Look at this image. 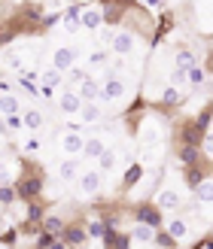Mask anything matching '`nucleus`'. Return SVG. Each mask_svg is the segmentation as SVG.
Segmentation results:
<instances>
[{
    "instance_id": "nucleus-1",
    "label": "nucleus",
    "mask_w": 213,
    "mask_h": 249,
    "mask_svg": "<svg viewBox=\"0 0 213 249\" xmlns=\"http://www.w3.org/2000/svg\"><path fill=\"white\" fill-rule=\"evenodd\" d=\"M77 61H79V49L77 46H61L52 55V67L61 70V73H67L70 67H77Z\"/></svg>"
},
{
    "instance_id": "nucleus-2",
    "label": "nucleus",
    "mask_w": 213,
    "mask_h": 249,
    "mask_svg": "<svg viewBox=\"0 0 213 249\" xmlns=\"http://www.w3.org/2000/svg\"><path fill=\"white\" fill-rule=\"evenodd\" d=\"M79 192L85 195V197H92V195H97V192H101V185H104V173L101 170H85V173H79Z\"/></svg>"
},
{
    "instance_id": "nucleus-3",
    "label": "nucleus",
    "mask_w": 213,
    "mask_h": 249,
    "mask_svg": "<svg viewBox=\"0 0 213 249\" xmlns=\"http://www.w3.org/2000/svg\"><path fill=\"white\" fill-rule=\"evenodd\" d=\"M82 143H85V134H79V131H64V134H61V140H58L61 152H64L67 158L82 155Z\"/></svg>"
},
{
    "instance_id": "nucleus-4",
    "label": "nucleus",
    "mask_w": 213,
    "mask_h": 249,
    "mask_svg": "<svg viewBox=\"0 0 213 249\" xmlns=\"http://www.w3.org/2000/svg\"><path fill=\"white\" fill-rule=\"evenodd\" d=\"M79 28H85V31H101L104 28V9L101 6H85V9H79Z\"/></svg>"
},
{
    "instance_id": "nucleus-5",
    "label": "nucleus",
    "mask_w": 213,
    "mask_h": 249,
    "mask_svg": "<svg viewBox=\"0 0 213 249\" xmlns=\"http://www.w3.org/2000/svg\"><path fill=\"white\" fill-rule=\"evenodd\" d=\"M73 91L79 94L82 104H97V101H101V82L92 79V76H85V79L79 82V89H73Z\"/></svg>"
},
{
    "instance_id": "nucleus-6",
    "label": "nucleus",
    "mask_w": 213,
    "mask_h": 249,
    "mask_svg": "<svg viewBox=\"0 0 213 249\" xmlns=\"http://www.w3.org/2000/svg\"><path fill=\"white\" fill-rule=\"evenodd\" d=\"M116 55H128L131 49H134V34L131 31H113V36H110V43H107Z\"/></svg>"
},
{
    "instance_id": "nucleus-7",
    "label": "nucleus",
    "mask_w": 213,
    "mask_h": 249,
    "mask_svg": "<svg viewBox=\"0 0 213 249\" xmlns=\"http://www.w3.org/2000/svg\"><path fill=\"white\" fill-rule=\"evenodd\" d=\"M101 97H104V101H113V104L122 101V97H125V79L110 76V79L101 85Z\"/></svg>"
},
{
    "instance_id": "nucleus-8",
    "label": "nucleus",
    "mask_w": 213,
    "mask_h": 249,
    "mask_svg": "<svg viewBox=\"0 0 213 249\" xmlns=\"http://www.w3.org/2000/svg\"><path fill=\"white\" fill-rule=\"evenodd\" d=\"M79 107H82V101H79V94L73 91V89H67V91L58 94V109H61L64 116H77Z\"/></svg>"
},
{
    "instance_id": "nucleus-9",
    "label": "nucleus",
    "mask_w": 213,
    "mask_h": 249,
    "mask_svg": "<svg viewBox=\"0 0 213 249\" xmlns=\"http://www.w3.org/2000/svg\"><path fill=\"white\" fill-rule=\"evenodd\" d=\"M140 143L143 146L161 143V124L155 119H143V124H140Z\"/></svg>"
},
{
    "instance_id": "nucleus-10",
    "label": "nucleus",
    "mask_w": 213,
    "mask_h": 249,
    "mask_svg": "<svg viewBox=\"0 0 213 249\" xmlns=\"http://www.w3.org/2000/svg\"><path fill=\"white\" fill-rule=\"evenodd\" d=\"M21 124L28 131H40L43 124H46V116H43V109H37V107H28V109H21Z\"/></svg>"
},
{
    "instance_id": "nucleus-11",
    "label": "nucleus",
    "mask_w": 213,
    "mask_h": 249,
    "mask_svg": "<svg viewBox=\"0 0 213 249\" xmlns=\"http://www.w3.org/2000/svg\"><path fill=\"white\" fill-rule=\"evenodd\" d=\"M155 204H158L161 210H177V207L183 204V195H180L177 189H161L158 197H155Z\"/></svg>"
},
{
    "instance_id": "nucleus-12",
    "label": "nucleus",
    "mask_w": 213,
    "mask_h": 249,
    "mask_svg": "<svg viewBox=\"0 0 213 249\" xmlns=\"http://www.w3.org/2000/svg\"><path fill=\"white\" fill-rule=\"evenodd\" d=\"M77 119H79L82 124H97V122L104 119V109L97 107V104H82L79 113H77Z\"/></svg>"
},
{
    "instance_id": "nucleus-13",
    "label": "nucleus",
    "mask_w": 213,
    "mask_h": 249,
    "mask_svg": "<svg viewBox=\"0 0 213 249\" xmlns=\"http://www.w3.org/2000/svg\"><path fill=\"white\" fill-rule=\"evenodd\" d=\"M16 113H21V101L16 94H0V119H9Z\"/></svg>"
},
{
    "instance_id": "nucleus-14",
    "label": "nucleus",
    "mask_w": 213,
    "mask_h": 249,
    "mask_svg": "<svg viewBox=\"0 0 213 249\" xmlns=\"http://www.w3.org/2000/svg\"><path fill=\"white\" fill-rule=\"evenodd\" d=\"M61 82H64V73L55 70V67H46L40 73V89H58Z\"/></svg>"
},
{
    "instance_id": "nucleus-15",
    "label": "nucleus",
    "mask_w": 213,
    "mask_h": 249,
    "mask_svg": "<svg viewBox=\"0 0 213 249\" xmlns=\"http://www.w3.org/2000/svg\"><path fill=\"white\" fill-rule=\"evenodd\" d=\"M104 140H101V137H85V143H82V155L85 158H97V155H101L104 152Z\"/></svg>"
},
{
    "instance_id": "nucleus-16",
    "label": "nucleus",
    "mask_w": 213,
    "mask_h": 249,
    "mask_svg": "<svg viewBox=\"0 0 213 249\" xmlns=\"http://www.w3.org/2000/svg\"><path fill=\"white\" fill-rule=\"evenodd\" d=\"M58 177L64 179V182H73V179L79 177V161H73V158L61 161V167H58Z\"/></svg>"
},
{
    "instance_id": "nucleus-17",
    "label": "nucleus",
    "mask_w": 213,
    "mask_h": 249,
    "mask_svg": "<svg viewBox=\"0 0 213 249\" xmlns=\"http://www.w3.org/2000/svg\"><path fill=\"white\" fill-rule=\"evenodd\" d=\"M168 237H171V240L189 237V225H186L183 219H171V222H168Z\"/></svg>"
},
{
    "instance_id": "nucleus-18",
    "label": "nucleus",
    "mask_w": 213,
    "mask_h": 249,
    "mask_svg": "<svg viewBox=\"0 0 213 249\" xmlns=\"http://www.w3.org/2000/svg\"><path fill=\"white\" fill-rule=\"evenodd\" d=\"M16 164L12 161H0V185H12L16 182Z\"/></svg>"
},
{
    "instance_id": "nucleus-19",
    "label": "nucleus",
    "mask_w": 213,
    "mask_h": 249,
    "mask_svg": "<svg viewBox=\"0 0 213 249\" xmlns=\"http://www.w3.org/2000/svg\"><path fill=\"white\" fill-rule=\"evenodd\" d=\"M158 158H161V143H153L146 149V152L140 155V164H146V167H153V164H158Z\"/></svg>"
},
{
    "instance_id": "nucleus-20",
    "label": "nucleus",
    "mask_w": 213,
    "mask_h": 249,
    "mask_svg": "<svg viewBox=\"0 0 213 249\" xmlns=\"http://www.w3.org/2000/svg\"><path fill=\"white\" fill-rule=\"evenodd\" d=\"M95 161H97V167H101V173H104V170H113V167H116V152H110V149H104V152L97 155Z\"/></svg>"
},
{
    "instance_id": "nucleus-21",
    "label": "nucleus",
    "mask_w": 213,
    "mask_h": 249,
    "mask_svg": "<svg viewBox=\"0 0 213 249\" xmlns=\"http://www.w3.org/2000/svg\"><path fill=\"white\" fill-rule=\"evenodd\" d=\"M174 64H177V70H189L198 64V58L192 52H177V58H174Z\"/></svg>"
},
{
    "instance_id": "nucleus-22",
    "label": "nucleus",
    "mask_w": 213,
    "mask_h": 249,
    "mask_svg": "<svg viewBox=\"0 0 213 249\" xmlns=\"http://www.w3.org/2000/svg\"><path fill=\"white\" fill-rule=\"evenodd\" d=\"M134 240H137V243H149V240H155V231L149 228V225H140V222H137V228H134Z\"/></svg>"
},
{
    "instance_id": "nucleus-23",
    "label": "nucleus",
    "mask_w": 213,
    "mask_h": 249,
    "mask_svg": "<svg viewBox=\"0 0 213 249\" xmlns=\"http://www.w3.org/2000/svg\"><path fill=\"white\" fill-rule=\"evenodd\" d=\"M204 76H207V73H204V67H201V64H195V67L186 70V82H189V85H201V82H204Z\"/></svg>"
},
{
    "instance_id": "nucleus-24",
    "label": "nucleus",
    "mask_w": 213,
    "mask_h": 249,
    "mask_svg": "<svg viewBox=\"0 0 213 249\" xmlns=\"http://www.w3.org/2000/svg\"><path fill=\"white\" fill-rule=\"evenodd\" d=\"M61 234H64V243H73V246H79L85 240V231L82 228H64Z\"/></svg>"
},
{
    "instance_id": "nucleus-25",
    "label": "nucleus",
    "mask_w": 213,
    "mask_h": 249,
    "mask_svg": "<svg viewBox=\"0 0 213 249\" xmlns=\"http://www.w3.org/2000/svg\"><path fill=\"white\" fill-rule=\"evenodd\" d=\"M43 228H46V234H61V231H64V222H61L58 216H46Z\"/></svg>"
},
{
    "instance_id": "nucleus-26",
    "label": "nucleus",
    "mask_w": 213,
    "mask_h": 249,
    "mask_svg": "<svg viewBox=\"0 0 213 249\" xmlns=\"http://www.w3.org/2000/svg\"><path fill=\"white\" fill-rule=\"evenodd\" d=\"M40 185H43L40 179L31 177V179H24V182L19 185V192H21V195H37V192H40Z\"/></svg>"
},
{
    "instance_id": "nucleus-27",
    "label": "nucleus",
    "mask_w": 213,
    "mask_h": 249,
    "mask_svg": "<svg viewBox=\"0 0 213 249\" xmlns=\"http://www.w3.org/2000/svg\"><path fill=\"white\" fill-rule=\"evenodd\" d=\"M137 222H140V225L155 228V225H158V216L153 213V210H140V213H137Z\"/></svg>"
},
{
    "instance_id": "nucleus-28",
    "label": "nucleus",
    "mask_w": 213,
    "mask_h": 249,
    "mask_svg": "<svg viewBox=\"0 0 213 249\" xmlns=\"http://www.w3.org/2000/svg\"><path fill=\"white\" fill-rule=\"evenodd\" d=\"M161 101H165V104H177L180 101V91L174 89V85H168V89L161 91Z\"/></svg>"
},
{
    "instance_id": "nucleus-29",
    "label": "nucleus",
    "mask_w": 213,
    "mask_h": 249,
    "mask_svg": "<svg viewBox=\"0 0 213 249\" xmlns=\"http://www.w3.org/2000/svg\"><path fill=\"white\" fill-rule=\"evenodd\" d=\"M183 161H186V164H195V161H198V149L195 146H186L183 149Z\"/></svg>"
},
{
    "instance_id": "nucleus-30",
    "label": "nucleus",
    "mask_w": 213,
    "mask_h": 249,
    "mask_svg": "<svg viewBox=\"0 0 213 249\" xmlns=\"http://www.w3.org/2000/svg\"><path fill=\"white\" fill-rule=\"evenodd\" d=\"M104 61H107V52H92L89 55V64L92 67H104Z\"/></svg>"
},
{
    "instance_id": "nucleus-31",
    "label": "nucleus",
    "mask_w": 213,
    "mask_h": 249,
    "mask_svg": "<svg viewBox=\"0 0 213 249\" xmlns=\"http://www.w3.org/2000/svg\"><path fill=\"white\" fill-rule=\"evenodd\" d=\"M198 197H201V201H210V179H201V185H198Z\"/></svg>"
},
{
    "instance_id": "nucleus-32",
    "label": "nucleus",
    "mask_w": 213,
    "mask_h": 249,
    "mask_svg": "<svg viewBox=\"0 0 213 249\" xmlns=\"http://www.w3.org/2000/svg\"><path fill=\"white\" fill-rule=\"evenodd\" d=\"M89 234H92V237H104V225H101V222H92V225H89Z\"/></svg>"
},
{
    "instance_id": "nucleus-33",
    "label": "nucleus",
    "mask_w": 213,
    "mask_h": 249,
    "mask_svg": "<svg viewBox=\"0 0 213 249\" xmlns=\"http://www.w3.org/2000/svg\"><path fill=\"white\" fill-rule=\"evenodd\" d=\"M0 94H12V82L6 76H0Z\"/></svg>"
},
{
    "instance_id": "nucleus-34",
    "label": "nucleus",
    "mask_w": 213,
    "mask_h": 249,
    "mask_svg": "<svg viewBox=\"0 0 213 249\" xmlns=\"http://www.w3.org/2000/svg\"><path fill=\"white\" fill-rule=\"evenodd\" d=\"M46 249H67V243H64V240H52V243H49Z\"/></svg>"
},
{
    "instance_id": "nucleus-35",
    "label": "nucleus",
    "mask_w": 213,
    "mask_h": 249,
    "mask_svg": "<svg viewBox=\"0 0 213 249\" xmlns=\"http://www.w3.org/2000/svg\"><path fill=\"white\" fill-rule=\"evenodd\" d=\"M186 79V70H174V82H183Z\"/></svg>"
},
{
    "instance_id": "nucleus-36",
    "label": "nucleus",
    "mask_w": 213,
    "mask_h": 249,
    "mask_svg": "<svg viewBox=\"0 0 213 249\" xmlns=\"http://www.w3.org/2000/svg\"><path fill=\"white\" fill-rule=\"evenodd\" d=\"M0 134H6V122L3 119H0Z\"/></svg>"
}]
</instances>
